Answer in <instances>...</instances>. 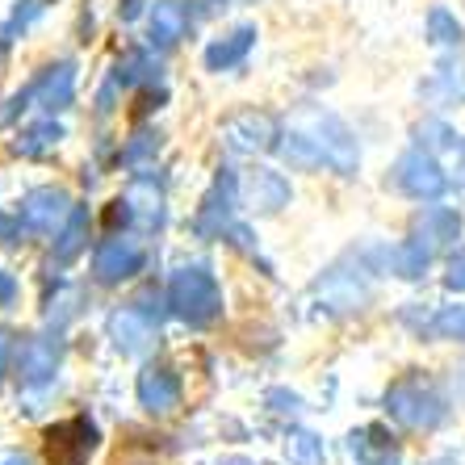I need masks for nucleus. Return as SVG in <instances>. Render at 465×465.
Returning a JSON list of instances; mask_svg holds the SVG:
<instances>
[{
    "label": "nucleus",
    "instance_id": "1",
    "mask_svg": "<svg viewBox=\"0 0 465 465\" xmlns=\"http://www.w3.org/2000/svg\"><path fill=\"white\" fill-rule=\"evenodd\" d=\"M440 331H444V336L465 340V306H457V311L444 314V319H440Z\"/></svg>",
    "mask_w": 465,
    "mask_h": 465
},
{
    "label": "nucleus",
    "instance_id": "2",
    "mask_svg": "<svg viewBox=\"0 0 465 465\" xmlns=\"http://www.w3.org/2000/svg\"><path fill=\"white\" fill-rule=\"evenodd\" d=\"M432 30L440 34V43H453V38H461V30H457V25L449 22V13H440V9L432 13Z\"/></svg>",
    "mask_w": 465,
    "mask_h": 465
},
{
    "label": "nucleus",
    "instance_id": "3",
    "mask_svg": "<svg viewBox=\"0 0 465 465\" xmlns=\"http://www.w3.org/2000/svg\"><path fill=\"white\" fill-rule=\"evenodd\" d=\"M449 285H453V290H465V252L453 260V272H449Z\"/></svg>",
    "mask_w": 465,
    "mask_h": 465
}]
</instances>
